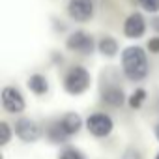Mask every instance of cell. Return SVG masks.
Returning a JSON list of instances; mask_svg holds the SVG:
<instances>
[{
    "instance_id": "1",
    "label": "cell",
    "mask_w": 159,
    "mask_h": 159,
    "mask_svg": "<svg viewBox=\"0 0 159 159\" xmlns=\"http://www.w3.org/2000/svg\"><path fill=\"white\" fill-rule=\"evenodd\" d=\"M120 69L129 83H140L150 75L148 52L140 45H129L120 54Z\"/></svg>"
},
{
    "instance_id": "2",
    "label": "cell",
    "mask_w": 159,
    "mask_h": 159,
    "mask_svg": "<svg viewBox=\"0 0 159 159\" xmlns=\"http://www.w3.org/2000/svg\"><path fill=\"white\" fill-rule=\"evenodd\" d=\"M90 86H92V75L81 64L69 66L62 75V88L67 96L79 98V96L86 94L90 90Z\"/></svg>"
},
{
    "instance_id": "3",
    "label": "cell",
    "mask_w": 159,
    "mask_h": 159,
    "mask_svg": "<svg viewBox=\"0 0 159 159\" xmlns=\"http://www.w3.org/2000/svg\"><path fill=\"white\" fill-rule=\"evenodd\" d=\"M127 98L125 96V90L118 84L116 79H109V73H103L101 75V84H99V101L111 109H120L127 103Z\"/></svg>"
},
{
    "instance_id": "4",
    "label": "cell",
    "mask_w": 159,
    "mask_h": 159,
    "mask_svg": "<svg viewBox=\"0 0 159 159\" xmlns=\"http://www.w3.org/2000/svg\"><path fill=\"white\" fill-rule=\"evenodd\" d=\"M66 49L75 54H81V56H92L98 51V41L90 32L79 28V30H73L67 34Z\"/></svg>"
},
{
    "instance_id": "5",
    "label": "cell",
    "mask_w": 159,
    "mask_h": 159,
    "mask_svg": "<svg viewBox=\"0 0 159 159\" xmlns=\"http://www.w3.org/2000/svg\"><path fill=\"white\" fill-rule=\"evenodd\" d=\"M13 131H15V137L25 144H36L43 137V127L34 118H28V116H19L13 124Z\"/></svg>"
},
{
    "instance_id": "6",
    "label": "cell",
    "mask_w": 159,
    "mask_h": 159,
    "mask_svg": "<svg viewBox=\"0 0 159 159\" xmlns=\"http://www.w3.org/2000/svg\"><path fill=\"white\" fill-rule=\"evenodd\" d=\"M0 105H2L4 112L13 114V116H19L26 109V99H25L23 92L17 86L8 84V86L2 88V92H0Z\"/></svg>"
},
{
    "instance_id": "7",
    "label": "cell",
    "mask_w": 159,
    "mask_h": 159,
    "mask_svg": "<svg viewBox=\"0 0 159 159\" xmlns=\"http://www.w3.org/2000/svg\"><path fill=\"white\" fill-rule=\"evenodd\" d=\"M84 127L94 139H107L114 131V120L107 112H92L86 118Z\"/></svg>"
},
{
    "instance_id": "8",
    "label": "cell",
    "mask_w": 159,
    "mask_h": 159,
    "mask_svg": "<svg viewBox=\"0 0 159 159\" xmlns=\"http://www.w3.org/2000/svg\"><path fill=\"white\" fill-rule=\"evenodd\" d=\"M66 13L73 23H90L96 17L94 0H67Z\"/></svg>"
},
{
    "instance_id": "9",
    "label": "cell",
    "mask_w": 159,
    "mask_h": 159,
    "mask_svg": "<svg viewBox=\"0 0 159 159\" xmlns=\"http://www.w3.org/2000/svg\"><path fill=\"white\" fill-rule=\"evenodd\" d=\"M146 28H148V21H146V17H144L140 11H131V13L124 19L122 34H124V38L131 39V41H137V39L144 38Z\"/></svg>"
},
{
    "instance_id": "10",
    "label": "cell",
    "mask_w": 159,
    "mask_h": 159,
    "mask_svg": "<svg viewBox=\"0 0 159 159\" xmlns=\"http://www.w3.org/2000/svg\"><path fill=\"white\" fill-rule=\"evenodd\" d=\"M58 122H60V127L64 129V133L71 139V137L81 133V129L84 127L86 120H83V116L77 114V112H66V114H62L58 118Z\"/></svg>"
},
{
    "instance_id": "11",
    "label": "cell",
    "mask_w": 159,
    "mask_h": 159,
    "mask_svg": "<svg viewBox=\"0 0 159 159\" xmlns=\"http://www.w3.org/2000/svg\"><path fill=\"white\" fill-rule=\"evenodd\" d=\"M26 86H28V90H30L34 96H38V98L47 96L49 90H51V83H49V79H47L43 73H32V75L26 79Z\"/></svg>"
},
{
    "instance_id": "12",
    "label": "cell",
    "mask_w": 159,
    "mask_h": 159,
    "mask_svg": "<svg viewBox=\"0 0 159 159\" xmlns=\"http://www.w3.org/2000/svg\"><path fill=\"white\" fill-rule=\"evenodd\" d=\"M98 52L103 56V58H116L118 52H120V43L114 36L111 34H103L99 39H98Z\"/></svg>"
},
{
    "instance_id": "13",
    "label": "cell",
    "mask_w": 159,
    "mask_h": 159,
    "mask_svg": "<svg viewBox=\"0 0 159 159\" xmlns=\"http://www.w3.org/2000/svg\"><path fill=\"white\" fill-rule=\"evenodd\" d=\"M43 135H45L47 140L52 142V144H66V142L69 140V137H67V135L64 133V129L60 127L58 118L47 122V125H45V129H43Z\"/></svg>"
},
{
    "instance_id": "14",
    "label": "cell",
    "mask_w": 159,
    "mask_h": 159,
    "mask_svg": "<svg viewBox=\"0 0 159 159\" xmlns=\"http://www.w3.org/2000/svg\"><path fill=\"white\" fill-rule=\"evenodd\" d=\"M146 99H148V92L144 90V88H135L131 94H129V98H127V105H129V109L131 111H139V109H142V105L146 103Z\"/></svg>"
},
{
    "instance_id": "15",
    "label": "cell",
    "mask_w": 159,
    "mask_h": 159,
    "mask_svg": "<svg viewBox=\"0 0 159 159\" xmlns=\"http://www.w3.org/2000/svg\"><path fill=\"white\" fill-rule=\"evenodd\" d=\"M58 159H86V155L75 146H64L58 153Z\"/></svg>"
},
{
    "instance_id": "16",
    "label": "cell",
    "mask_w": 159,
    "mask_h": 159,
    "mask_svg": "<svg viewBox=\"0 0 159 159\" xmlns=\"http://www.w3.org/2000/svg\"><path fill=\"white\" fill-rule=\"evenodd\" d=\"M0 135H2V139H0V146H8L10 144V140H11V137L15 135V131H13V125H10L8 122H0Z\"/></svg>"
},
{
    "instance_id": "17",
    "label": "cell",
    "mask_w": 159,
    "mask_h": 159,
    "mask_svg": "<svg viewBox=\"0 0 159 159\" xmlns=\"http://www.w3.org/2000/svg\"><path fill=\"white\" fill-rule=\"evenodd\" d=\"M135 2H137L146 13L159 15V0H135Z\"/></svg>"
},
{
    "instance_id": "18",
    "label": "cell",
    "mask_w": 159,
    "mask_h": 159,
    "mask_svg": "<svg viewBox=\"0 0 159 159\" xmlns=\"http://www.w3.org/2000/svg\"><path fill=\"white\" fill-rule=\"evenodd\" d=\"M120 159H144V153L137 148V146H127L122 153Z\"/></svg>"
},
{
    "instance_id": "19",
    "label": "cell",
    "mask_w": 159,
    "mask_h": 159,
    "mask_svg": "<svg viewBox=\"0 0 159 159\" xmlns=\"http://www.w3.org/2000/svg\"><path fill=\"white\" fill-rule=\"evenodd\" d=\"M146 51L150 54H155V56L159 54V36H153L146 41Z\"/></svg>"
},
{
    "instance_id": "20",
    "label": "cell",
    "mask_w": 159,
    "mask_h": 159,
    "mask_svg": "<svg viewBox=\"0 0 159 159\" xmlns=\"http://www.w3.org/2000/svg\"><path fill=\"white\" fill-rule=\"evenodd\" d=\"M52 30H54V32H58V34H64V32L67 30V25H66L62 19L52 17Z\"/></svg>"
},
{
    "instance_id": "21",
    "label": "cell",
    "mask_w": 159,
    "mask_h": 159,
    "mask_svg": "<svg viewBox=\"0 0 159 159\" xmlns=\"http://www.w3.org/2000/svg\"><path fill=\"white\" fill-rule=\"evenodd\" d=\"M51 62H52L54 66H62V64H64V54L58 52V51H52V52H51Z\"/></svg>"
},
{
    "instance_id": "22",
    "label": "cell",
    "mask_w": 159,
    "mask_h": 159,
    "mask_svg": "<svg viewBox=\"0 0 159 159\" xmlns=\"http://www.w3.org/2000/svg\"><path fill=\"white\" fill-rule=\"evenodd\" d=\"M150 26H152V30L155 32V36H159V15H153V17H152Z\"/></svg>"
},
{
    "instance_id": "23",
    "label": "cell",
    "mask_w": 159,
    "mask_h": 159,
    "mask_svg": "<svg viewBox=\"0 0 159 159\" xmlns=\"http://www.w3.org/2000/svg\"><path fill=\"white\" fill-rule=\"evenodd\" d=\"M153 135H155V139H157V142H159V122H157L155 127H153Z\"/></svg>"
},
{
    "instance_id": "24",
    "label": "cell",
    "mask_w": 159,
    "mask_h": 159,
    "mask_svg": "<svg viewBox=\"0 0 159 159\" xmlns=\"http://www.w3.org/2000/svg\"><path fill=\"white\" fill-rule=\"evenodd\" d=\"M155 159H159V152H157V155H155Z\"/></svg>"
}]
</instances>
